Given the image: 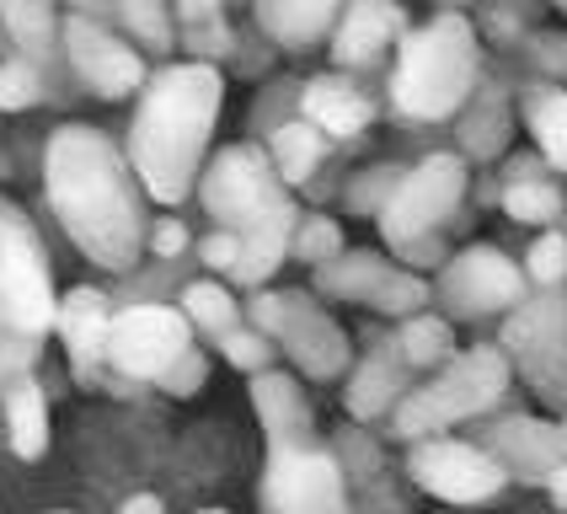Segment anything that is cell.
<instances>
[{
	"label": "cell",
	"instance_id": "8",
	"mask_svg": "<svg viewBox=\"0 0 567 514\" xmlns=\"http://www.w3.org/2000/svg\"><path fill=\"white\" fill-rule=\"evenodd\" d=\"M252 321L257 332L279 338L289 359L306 370V376H338L348 364V343L338 332V321H327L321 306H311L306 295H257L252 300Z\"/></svg>",
	"mask_w": 567,
	"mask_h": 514
},
{
	"label": "cell",
	"instance_id": "3",
	"mask_svg": "<svg viewBox=\"0 0 567 514\" xmlns=\"http://www.w3.org/2000/svg\"><path fill=\"white\" fill-rule=\"evenodd\" d=\"M476 28L461 11H440L434 22L402 38L396 54V75H391V96L408 119H450L476 86Z\"/></svg>",
	"mask_w": 567,
	"mask_h": 514
},
{
	"label": "cell",
	"instance_id": "12",
	"mask_svg": "<svg viewBox=\"0 0 567 514\" xmlns=\"http://www.w3.org/2000/svg\"><path fill=\"white\" fill-rule=\"evenodd\" d=\"M440 295L461 317H487V311H514L525 306V268H514L498 247H466L444 268Z\"/></svg>",
	"mask_w": 567,
	"mask_h": 514
},
{
	"label": "cell",
	"instance_id": "16",
	"mask_svg": "<svg viewBox=\"0 0 567 514\" xmlns=\"http://www.w3.org/2000/svg\"><path fill=\"white\" fill-rule=\"evenodd\" d=\"M493 455L504 461V472H519V477H530V482H546L567 461L557 429H546L536 418H508V423H498L493 429Z\"/></svg>",
	"mask_w": 567,
	"mask_h": 514
},
{
	"label": "cell",
	"instance_id": "20",
	"mask_svg": "<svg viewBox=\"0 0 567 514\" xmlns=\"http://www.w3.org/2000/svg\"><path fill=\"white\" fill-rule=\"evenodd\" d=\"M300 107H306V119H311L321 134H332V140H348V134H359V128L370 124V96L359 92L353 81L343 75H316L306 96H300Z\"/></svg>",
	"mask_w": 567,
	"mask_h": 514
},
{
	"label": "cell",
	"instance_id": "15",
	"mask_svg": "<svg viewBox=\"0 0 567 514\" xmlns=\"http://www.w3.org/2000/svg\"><path fill=\"white\" fill-rule=\"evenodd\" d=\"M252 402H257V418L268 429V450H295V445H316L311 440V408L300 397V386L289 376H274L262 370L252 381Z\"/></svg>",
	"mask_w": 567,
	"mask_h": 514
},
{
	"label": "cell",
	"instance_id": "22",
	"mask_svg": "<svg viewBox=\"0 0 567 514\" xmlns=\"http://www.w3.org/2000/svg\"><path fill=\"white\" fill-rule=\"evenodd\" d=\"M0 22H6V38L17 43V54L28 64H43L64 43L54 0H0Z\"/></svg>",
	"mask_w": 567,
	"mask_h": 514
},
{
	"label": "cell",
	"instance_id": "41",
	"mask_svg": "<svg viewBox=\"0 0 567 514\" xmlns=\"http://www.w3.org/2000/svg\"><path fill=\"white\" fill-rule=\"evenodd\" d=\"M536 54L551 64V70H567V38H540Z\"/></svg>",
	"mask_w": 567,
	"mask_h": 514
},
{
	"label": "cell",
	"instance_id": "11",
	"mask_svg": "<svg viewBox=\"0 0 567 514\" xmlns=\"http://www.w3.org/2000/svg\"><path fill=\"white\" fill-rule=\"evenodd\" d=\"M408 472L423 493H434L444 504H482V498H493L508 482L504 461L493 450H476L466 440H440V434L417 440Z\"/></svg>",
	"mask_w": 567,
	"mask_h": 514
},
{
	"label": "cell",
	"instance_id": "5",
	"mask_svg": "<svg viewBox=\"0 0 567 514\" xmlns=\"http://www.w3.org/2000/svg\"><path fill=\"white\" fill-rule=\"evenodd\" d=\"M461 193H466V161L461 156L417 161L408 177L391 183V198H385V209H380L385 241L402 247V253H408V247H423V241H434V230L455 215Z\"/></svg>",
	"mask_w": 567,
	"mask_h": 514
},
{
	"label": "cell",
	"instance_id": "18",
	"mask_svg": "<svg viewBox=\"0 0 567 514\" xmlns=\"http://www.w3.org/2000/svg\"><path fill=\"white\" fill-rule=\"evenodd\" d=\"M54 321H60L64 343H70V364H75L81 376H96V364L107 359V327H113L107 300H102L96 289H75V295H64V306Z\"/></svg>",
	"mask_w": 567,
	"mask_h": 514
},
{
	"label": "cell",
	"instance_id": "35",
	"mask_svg": "<svg viewBox=\"0 0 567 514\" xmlns=\"http://www.w3.org/2000/svg\"><path fill=\"white\" fill-rule=\"evenodd\" d=\"M32 102H38V64L6 60L0 64V107H6V113H22Z\"/></svg>",
	"mask_w": 567,
	"mask_h": 514
},
{
	"label": "cell",
	"instance_id": "13",
	"mask_svg": "<svg viewBox=\"0 0 567 514\" xmlns=\"http://www.w3.org/2000/svg\"><path fill=\"white\" fill-rule=\"evenodd\" d=\"M64 54L75 64V75H81L96 96H107V102H118V96L145 86V60H140L128 43H118L113 32L96 28L86 11H75V17L64 22Z\"/></svg>",
	"mask_w": 567,
	"mask_h": 514
},
{
	"label": "cell",
	"instance_id": "44",
	"mask_svg": "<svg viewBox=\"0 0 567 514\" xmlns=\"http://www.w3.org/2000/svg\"><path fill=\"white\" fill-rule=\"evenodd\" d=\"M81 11H107V6H124V0H75Z\"/></svg>",
	"mask_w": 567,
	"mask_h": 514
},
{
	"label": "cell",
	"instance_id": "30",
	"mask_svg": "<svg viewBox=\"0 0 567 514\" xmlns=\"http://www.w3.org/2000/svg\"><path fill=\"white\" fill-rule=\"evenodd\" d=\"M396 349H402V359L408 364H440V359H450V321L440 317H412L408 327H402V338H396Z\"/></svg>",
	"mask_w": 567,
	"mask_h": 514
},
{
	"label": "cell",
	"instance_id": "10",
	"mask_svg": "<svg viewBox=\"0 0 567 514\" xmlns=\"http://www.w3.org/2000/svg\"><path fill=\"white\" fill-rule=\"evenodd\" d=\"M262 510L268 514H348L343 472L321 445H295L268 455L262 477Z\"/></svg>",
	"mask_w": 567,
	"mask_h": 514
},
{
	"label": "cell",
	"instance_id": "27",
	"mask_svg": "<svg viewBox=\"0 0 567 514\" xmlns=\"http://www.w3.org/2000/svg\"><path fill=\"white\" fill-rule=\"evenodd\" d=\"M530 134H536L540 156L551 161L557 172H567V92L563 86H546L530 96Z\"/></svg>",
	"mask_w": 567,
	"mask_h": 514
},
{
	"label": "cell",
	"instance_id": "28",
	"mask_svg": "<svg viewBox=\"0 0 567 514\" xmlns=\"http://www.w3.org/2000/svg\"><path fill=\"white\" fill-rule=\"evenodd\" d=\"M504 209L519 225H551L563 215V193L551 183H540V177H514L504 188Z\"/></svg>",
	"mask_w": 567,
	"mask_h": 514
},
{
	"label": "cell",
	"instance_id": "23",
	"mask_svg": "<svg viewBox=\"0 0 567 514\" xmlns=\"http://www.w3.org/2000/svg\"><path fill=\"white\" fill-rule=\"evenodd\" d=\"M402 349L396 353H370L359 370H353V381H348V413L353 418H375L385 413L391 402H402Z\"/></svg>",
	"mask_w": 567,
	"mask_h": 514
},
{
	"label": "cell",
	"instance_id": "19",
	"mask_svg": "<svg viewBox=\"0 0 567 514\" xmlns=\"http://www.w3.org/2000/svg\"><path fill=\"white\" fill-rule=\"evenodd\" d=\"M348 0H257V22L284 49H311L316 38L338 28Z\"/></svg>",
	"mask_w": 567,
	"mask_h": 514
},
{
	"label": "cell",
	"instance_id": "47",
	"mask_svg": "<svg viewBox=\"0 0 567 514\" xmlns=\"http://www.w3.org/2000/svg\"><path fill=\"white\" fill-rule=\"evenodd\" d=\"M0 332H6V311H0Z\"/></svg>",
	"mask_w": 567,
	"mask_h": 514
},
{
	"label": "cell",
	"instance_id": "37",
	"mask_svg": "<svg viewBox=\"0 0 567 514\" xmlns=\"http://www.w3.org/2000/svg\"><path fill=\"white\" fill-rule=\"evenodd\" d=\"M225 359H230L236 370L262 376L268 359H274V343H268V332H241V327H230V332H225Z\"/></svg>",
	"mask_w": 567,
	"mask_h": 514
},
{
	"label": "cell",
	"instance_id": "49",
	"mask_svg": "<svg viewBox=\"0 0 567 514\" xmlns=\"http://www.w3.org/2000/svg\"><path fill=\"white\" fill-rule=\"evenodd\" d=\"M557 6H567V0H557Z\"/></svg>",
	"mask_w": 567,
	"mask_h": 514
},
{
	"label": "cell",
	"instance_id": "48",
	"mask_svg": "<svg viewBox=\"0 0 567 514\" xmlns=\"http://www.w3.org/2000/svg\"><path fill=\"white\" fill-rule=\"evenodd\" d=\"M450 6H461V0H450Z\"/></svg>",
	"mask_w": 567,
	"mask_h": 514
},
{
	"label": "cell",
	"instance_id": "29",
	"mask_svg": "<svg viewBox=\"0 0 567 514\" xmlns=\"http://www.w3.org/2000/svg\"><path fill=\"white\" fill-rule=\"evenodd\" d=\"M183 311H188V321H198L204 332H230L236 327V300H230V289L225 285H188L183 289Z\"/></svg>",
	"mask_w": 567,
	"mask_h": 514
},
{
	"label": "cell",
	"instance_id": "33",
	"mask_svg": "<svg viewBox=\"0 0 567 514\" xmlns=\"http://www.w3.org/2000/svg\"><path fill=\"white\" fill-rule=\"evenodd\" d=\"M525 274L536 279V285H546V289H557L567 279V236L563 230H546L536 247L525 253Z\"/></svg>",
	"mask_w": 567,
	"mask_h": 514
},
{
	"label": "cell",
	"instance_id": "31",
	"mask_svg": "<svg viewBox=\"0 0 567 514\" xmlns=\"http://www.w3.org/2000/svg\"><path fill=\"white\" fill-rule=\"evenodd\" d=\"M118 11H124L128 32H134L140 43H151V49H172V38H177V22H172L166 0H124Z\"/></svg>",
	"mask_w": 567,
	"mask_h": 514
},
{
	"label": "cell",
	"instance_id": "6",
	"mask_svg": "<svg viewBox=\"0 0 567 514\" xmlns=\"http://www.w3.org/2000/svg\"><path fill=\"white\" fill-rule=\"evenodd\" d=\"M0 311L17 332H32V338L60 317L43 241L17 209H0Z\"/></svg>",
	"mask_w": 567,
	"mask_h": 514
},
{
	"label": "cell",
	"instance_id": "26",
	"mask_svg": "<svg viewBox=\"0 0 567 514\" xmlns=\"http://www.w3.org/2000/svg\"><path fill=\"white\" fill-rule=\"evenodd\" d=\"M385 274H391V263H380L370 253H353V257H332V263H321V289L327 295H343V300H375V289L385 285Z\"/></svg>",
	"mask_w": 567,
	"mask_h": 514
},
{
	"label": "cell",
	"instance_id": "42",
	"mask_svg": "<svg viewBox=\"0 0 567 514\" xmlns=\"http://www.w3.org/2000/svg\"><path fill=\"white\" fill-rule=\"evenodd\" d=\"M546 487H551V498H557V504L567 510V461L557 466V472H551V477H546Z\"/></svg>",
	"mask_w": 567,
	"mask_h": 514
},
{
	"label": "cell",
	"instance_id": "1",
	"mask_svg": "<svg viewBox=\"0 0 567 514\" xmlns=\"http://www.w3.org/2000/svg\"><path fill=\"white\" fill-rule=\"evenodd\" d=\"M128 166L113 140L92 124L54 128L43 151V177H49V204L70 241L102 268H134L145 225H140V198L128 183Z\"/></svg>",
	"mask_w": 567,
	"mask_h": 514
},
{
	"label": "cell",
	"instance_id": "36",
	"mask_svg": "<svg viewBox=\"0 0 567 514\" xmlns=\"http://www.w3.org/2000/svg\"><path fill=\"white\" fill-rule=\"evenodd\" d=\"M423 300H429L423 279H412V274H402V268H391L370 306H375V311H408V317H417V306H423Z\"/></svg>",
	"mask_w": 567,
	"mask_h": 514
},
{
	"label": "cell",
	"instance_id": "45",
	"mask_svg": "<svg viewBox=\"0 0 567 514\" xmlns=\"http://www.w3.org/2000/svg\"><path fill=\"white\" fill-rule=\"evenodd\" d=\"M557 440H563V455H567V423H557Z\"/></svg>",
	"mask_w": 567,
	"mask_h": 514
},
{
	"label": "cell",
	"instance_id": "43",
	"mask_svg": "<svg viewBox=\"0 0 567 514\" xmlns=\"http://www.w3.org/2000/svg\"><path fill=\"white\" fill-rule=\"evenodd\" d=\"M124 514H161V498H151V493H140V498H128Z\"/></svg>",
	"mask_w": 567,
	"mask_h": 514
},
{
	"label": "cell",
	"instance_id": "7",
	"mask_svg": "<svg viewBox=\"0 0 567 514\" xmlns=\"http://www.w3.org/2000/svg\"><path fill=\"white\" fill-rule=\"evenodd\" d=\"M198 193H204V209L220 220V230H247L284 204V177L274 156H262L257 145H230L204 166Z\"/></svg>",
	"mask_w": 567,
	"mask_h": 514
},
{
	"label": "cell",
	"instance_id": "39",
	"mask_svg": "<svg viewBox=\"0 0 567 514\" xmlns=\"http://www.w3.org/2000/svg\"><path fill=\"white\" fill-rule=\"evenodd\" d=\"M161 386H166V391H177V397L198 391V386H204V359L188 349L183 359H177V364H172V370H166V376H161Z\"/></svg>",
	"mask_w": 567,
	"mask_h": 514
},
{
	"label": "cell",
	"instance_id": "38",
	"mask_svg": "<svg viewBox=\"0 0 567 514\" xmlns=\"http://www.w3.org/2000/svg\"><path fill=\"white\" fill-rule=\"evenodd\" d=\"M198 253H204L209 268H230V274H236V263H241V230H215Z\"/></svg>",
	"mask_w": 567,
	"mask_h": 514
},
{
	"label": "cell",
	"instance_id": "32",
	"mask_svg": "<svg viewBox=\"0 0 567 514\" xmlns=\"http://www.w3.org/2000/svg\"><path fill=\"white\" fill-rule=\"evenodd\" d=\"M295 257H306V263H332V257H343V230L327 220V215H311L306 225H295Z\"/></svg>",
	"mask_w": 567,
	"mask_h": 514
},
{
	"label": "cell",
	"instance_id": "46",
	"mask_svg": "<svg viewBox=\"0 0 567 514\" xmlns=\"http://www.w3.org/2000/svg\"><path fill=\"white\" fill-rule=\"evenodd\" d=\"M198 514H225V510H198Z\"/></svg>",
	"mask_w": 567,
	"mask_h": 514
},
{
	"label": "cell",
	"instance_id": "40",
	"mask_svg": "<svg viewBox=\"0 0 567 514\" xmlns=\"http://www.w3.org/2000/svg\"><path fill=\"white\" fill-rule=\"evenodd\" d=\"M151 247H156L161 257H177L183 247H188V230H183L177 220H161V225H156V236H151Z\"/></svg>",
	"mask_w": 567,
	"mask_h": 514
},
{
	"label": "cell",
	"instance_id": "14",
	"mask_svg": "<svg viewBox=\"0 0 567 514\" xmlns=\"http://www.w3.org/2000/svg\"><path fill=\"white\" fill-rule=\"evenodd\" d=\"M408 28L396 0H348L332 28V60L338 64H375Z\"/></svg>",
	"mask_w": 567,
	"mask_h": 514
},
{
	"label": "cell",
	"instance_id": "25",
	"mask_svg": "<svg viewBox=\"0 0 567 514\" xmlns=\"http://www.w3.org/2000/svg\"><path fill=\"white\" fill-rule=\"evenodd\" d=\"M321 156H327V134L311 119L274 128V166H279L284 183H306L316 166H321Z\"/></svg>",
	"mask_w": 567,
	"mask_h": 514
},
{
	"label": "cell",
	"instance_id": "34",
	"mask_svg": "<svg viewBox=\"0 0 567 514\" xmlns=\"http://www.w3.org/2000/svg\"><path fill=\"white\" fill-rule=\"evenodd\" d=\"M177 22L188 38H204V49H225V17L215 0H177Z\"/></svg>",
	"mask_w": 567,
	"mask_h": 514
},
{
	"label": "cell",
	"instance_id": "24",
	"mask_svg": "<svg viewBox=\"0 0 567 514\" xmlns=\"http://www.w3.org/2000/svg\"><path fill=\"white\" fill-rule=\"evenodd\" d=\"M6 423H11V450L22 461L43 455V445H49V408H43V391L28 376L6 381Z\"/></svg>",
	"mask_w": 567,
	"mask_h": 514
},
{
	"label": "cell",
	"instance_id": "2",
	"mask_svg": "<svg viewBox=\"0 0 567 514\" xmlns=\"http://www.w3.org/2000/svg\"><path fill=\"white\" fill-rule=\"evenodd\" d=\"M220 102H225V81L209 60L172 64L145 86L134 128H128V166H134V177L145 183L151 198L183 204L198 188Z\"/></svg>",
	"mask_w": 567,
	"mask_h": 514
},
{
	"label": "cell",
	"instance_id": "21",
	"mask_svg": "<svg viewBox=\"0 0 567 514\" xmlns=\"http://www.w3.org/2000/svg\"><path fill=\"white\" fill-rule=\"evenodd\" d=\"M295 204L284 198L279 209H268L257 225H247L241 230V263H236V279L241 285H262L274 268L284 263V253L295 247Z\"/></svg>",
	"mask_w": 567,
	"mask_h": 514
},
{
	"label": "cell",
	"instance_id": "17",
	"mask_svg": "<svg viewBox=\"0 0 567 514\" xmlns=\"http://www.w3.org/2000/svg\"><path fill=\"white\" fill-rule=\"evenodd\" d=\"M504 343L530 370H540V359H551V353L567 343V300L563 295H540V300H525V306H514L508 311V327H504Z\"/></svg>",
	"mask_w": 567,
	"mask_h": 514
},
{
	"label": "cell",
	"instance_id": "9",
	"mask_svg": "<svg viewBox=\"0 0 567 514\" xmlns=\"http://www.w3.org/2000/svg\"><path fill=\"white\" fill-rule=\"evenodd\" d=\"M188 349V311H172V306H128L107 327V359L140 381H161Z\"/></svg>",
	"mask_w": 567,
	"mask_h": 514
},
{
	"label": "cell",
	"instance_id": "4",
	"mask_svg": "<svg viewBox=\"0 0 567 514\" xmlns=\"http://www.w3.org/2000/svg\"><path fill=\"white\" fill-rule=\"evenodd\" d=\"M508 386V359L498 349H466L440 370V381L417 386L396 402V434L402 440H434L466 418L487 413Z\"/></svg>",
	"mask_w": 567,
	"mask_h": 514
}]
</instances>
